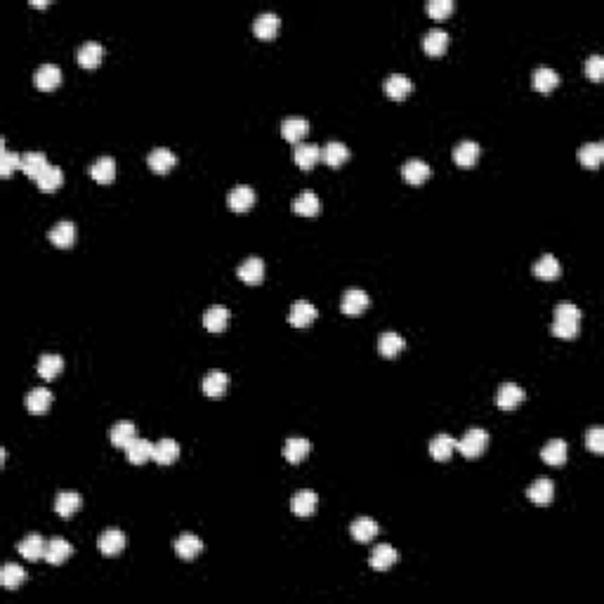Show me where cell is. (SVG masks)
I'll return each instance as SVG.
<instances>
[{
	"mask_svg": "<svg viewBox=\"0 0 604 604\" xmlns=\"http://www.w3.org/2000/svg\"><path fill=\"white\" fill-rule=\"evenodd\" d=\"M309 448H312V444H309V439H302V437H291V439H286L284 444V458L288 463H302L304 458H307Z\"/></svg>",
	"mask_w": 604,
	"mask_h": 604,
	"instance_id": "cell-34",
	"label": "cell"
},
{
	"mask_svg": "<svg viewBox=\"0 0 604 604\" xmlns=\"http://www.w3.org/2000/svg\"><path fill=\"white\" fill-rule=\"evenodd\" d=\"M227 203H229V208L234 210V213H248V210L253 208V203H255L253 187L236 185L234 189L229 191V196H227Z\"/></svg>",
	"mask_w": 604,
	"mask_h": 604,
	"instance_id": "cell-10",
	"label": "cell"
},
{
	"mask_svg": "<svg viewBox=\"0 0 604 604\" xmlns=\"http://www.w3.org/2000/svg\"><path fill=\"white\" fill-rule=\"evenodd\" d=\"M602 158H604V144L600 142H588L579 149V160L585 168H600Z\"/></svg>",
	"mask_w": 604,
	"mask_h": 604,
	"instance_id": "cell-45",
	"label": "cell"
},
{
	"mask_svg": "<svg viewBox=\"0 0 604 604\" xmlns=\"http://www.w3.org/2000/svg\"><path fill=\"white\" fill-rule=\"evenodd\" d=\"M404 347H406V340H404L399 333H390V331H387V333H382L378 337V352L382 354V357H387V359L397 357Z\"/></svg>",
	"mask_w": 604,
	"mask_h": 604,
	"instance_id": "cell-47",
	"label": "cell"
},
{
	"mask_svg": "<svg viewBox=\"0 0 604 604\" xmlns=\"http://www.w3.org/2000/svg\"><path fill=\"white\" fill-rule=\"evenodd\" d=\"M293 158H295V163L300 165L302 170H309L321 160V149L317 147V144H304V142L295 144V149H293Z\"/></svg>",
	"mask_w": 604,
	"mask_h": 604,
	"instance_id": "cell-27",
	"label": "cell"
},
{
	"mask_svg": "<svg viewBox=\"0 0 604 604\" xmlns=\"http://www.w3.org/2000/svg\"><path fill=\"white\" fill-rule=\"evenodd\" d=\"M321 158H324V163L331 165V168H340V165L350 158V149L342 142H329L321 149Z\"/></svg>",
	"mask_w": 604,
	"mask_h": 604,
	"instance_id": "cell-40",
	"label": "cell"
},
{
	"mask_svg": "<svg viewBox=\"0 0 604 604\" xmlns=\"http://www.w3.org/2000/svg\"><path fill=\"white\" fill-rule=\"evenodd\" d=\"M585 446H588L595 456H602L604 453V430L590 428L588 432H585Z\"/></svg>",
	"mask_w": 604,
	"mask_h": 604,
	"instance_id": "cell-51",
	"label": "cell"
},
{
	"mask_svg": "<svg viewBox=\"0 0 604 604\" xmlns=\"http://www.w3.org/2000/svg\"><path fill=\"white\" fill-rule=\"evenodd\" d=\"M81 506H83V498H81L79 491H62V493H57V498H54V512L64 519L74 517V514L81 510Z\"/></svg>",
	"mask_w": 604,
	"mask_h": 604,
	"instance_id": "cell-12",
	"label": "cell"
},
{
	"mask_svg": "<svg viewBox=\"0 0 604 604\" xmlns=\"http://www.w3.org/2000/svg\"><path fill=\"white\" fill-rule=\"evenodd\" d=\"M541 458H543V463L555 465V468H557V465H564V463H567V458H569L567 441H564V439H550L545 446H543Z\"/></svg>",
	"mask_w": 604,
	"mask_h": 604,
	"instance_id": "cell-23",
	"label": "cell"
},
{
	"mask_svg": "<svg viewBox=\"0 0 604 604\" xmlns=\"http://www.w3.org/2000/svg\"><path fill=\"white\" fill-rule=\"evenodd\" d=\"M201 550H203V541L198 539L196 534H182L180 539L175 541V552H177V557L187 559V562L196 559L198 555H201Z\"/></svg>",
	"mask_w": 604,
	"mask_h": 604,
	"instance_id": "cell-17",
	"label": "cell"
},
{
	"mask_svg": "<svg viewBox=\"0 0 604 604\" xmlns=\"http://www.w3.org/2000/svg\"><path fill=\"white\" fill-rule=\"evenodd\" d=\"M231 321V312L222 304H213L203 312V326L210 331V333H222V331L229 326Z\"/></svg>",
	"mask_w": 604,
	"mask_h": 604,
	"instance_id": "cell-8",
	"label": "cell"
},
{
	"mask_svg": "<svg viewBox=\"0 0 604 604\" xmlns=\"http://www.w3.org/2000/svg\"><path fill=\"white\" fill-rule=\"evenodd\" d=\"M48 239L57 248H71L76 241V225L69 222V220H62V222H57L52 229H50Z\"/></svg>",
	"mask_w": 604,
	"mask_h": 604,
	"instance_id": "cell-19",
	"label": "cell"
},
{
	"mask_svg": "<svg viewBox=\"0 0 604 604\" xmlns=\"http://www.w3.org/2000/svg\"><path fill=\"white\" fill-rule=\"evenodd\" d=\"M378 531H380L378 522H373L371 517L354 519L352 526H350V534H352V539L357 543H371L375 536H378Z\"/></svg>",
	"mask_w": 604,
	"mask_h": 604,
	"instance_id": "cell-26",
	"label": "cell"
},
{
	"mask_svg": "<svg viewBox=\"0 0 604 604\" xmlns=\"http://www.w3.org/2000/svg\"><path fill=\"white\" fill-rule=\"evenodd\" d=\"M524 390L517 385V382H503L501 387H498V395H496V404L498 408H503V411H512V408H517L519 404L524 402Z\"/></svg>",
	"mask_w": 604,
	"mask_h": 604,
	"instance_id": "cell-4",
	"label": "cell"
},
{
	"mask_svg": "<svg viewBox=\"0 0 604 604\" xmlns=\"http://www.w3.org/2000/svg\"><path fill=\"white\" fill-rule=\"evenodd\" d=\"M62 83V69L54 64H43L36 69V74H33V85L38 87V90L43 92H50L54 90V87Z\"/></svg>",
	"mask_w": 604,
	"mask_h": 604,
	"instance_id": "cell-6",
	"label": "cell"
},
{
	"mask_svg": "<svg viewBox=\"0 0 604 604\" xmlns=\"http://www.w3.org/2000/svg\"><path fill=\"white\" fill-rule=\"evenodd\" d=\"M526 496H529L531 501L536 503V506H550V503H552V496H555V484H552L550 479L541 477V479H536L534 484L529 486Z\"/></svg>",
	"mask_w": 604,
	"mask_h": 604,
	"instance_id": "cell-28",
	"label": "cell"
},
{
	"mask_svg": "<svg viewBox=\"0 0 604 604\" xmlns=\"http://www.w3.org/2000/svg\"><path fill=\"white\" fill-rule=\"evenodd\" d=\"M229 390V375L222 371H208L203 375V395L208 399H220Z\"/></svg>",
	"mask_w": 604,
	"mask_h": 604,
	"instance_id": "cell-11",
	"label": "cell"
},
{
	"mask_svg": "<svg viewBox=\"0 0 604 604\" xmlns=\"http://www.w3.org/2000/svg\"><path fill=\"white\" fill-rule=\"evenodd\" d=\"M279 24L281 21L274 12H260L253 21V31L260 41H271L276 36V31H279Z\"/></svg>",
	"mask_w": 604,
	"mask_h": 604,
	"instance_id": "cell-16",
	"label": "cell"
},
{
	"mask_svg": "<svg viewBox=\"0 0 604 604\" xmlns=\"http://www.w3.org/2000/svg\"><path fill=\"white\" fill-rule=\"evenodd\" d=\"M79 64L83 66V69H95V66L102 64V57H104V48L102 43L97 41H87L83 43V45L79 48Z\"/></svg>",
	"mask_w": 604,
	"mask_h": 604,
	"instance_id": "cell-22",
	"label": "cell"
},
{
	"mask_svg": "<svg viewBox=\"0 0 604 604\" xmlns=\"http://www.w3.org/2000/svg\"><path fill=\"white\" fill-rule=\"evenodd\" d=\"M402 175H404V180H406L408 185L418 187L430 177V165L425 163L423 158H411V160H406V163L402 165Z\"/></svg>",
	"mask_w": 604,
	"mask_h": 604,
	"instance_id": "cell-21",
	"label": "cell"
},
{
	"mask_svg": "<svg viewBox=\"0 0 604 604\" xmlns=\"http://www.w3.org/2000/svg\"><path fill=\"white\" fill-rule=\"evenodd\" d=\"M71 555H74V548H71V543L64 541V539H52L45 548V562L52 564V567L64 564Z\"/></svg>",
	"mask_w": 604,
	"mask_h": 604,
	"instance_id": "cell-24",
	"label": "cell"
},
{
	"mask_svg": "<svg viewBox=\"0 0 604 604\" xmlns=\"http://www.w3.org/2000/svg\"><path fill=\"white\" fill-rule=\"evenodd\" d=\"M97 548H99V552H102V555H107V557L121 555V552H123V548H125V534L121 529H107L97 539Z\"/></svg>",
	"mask_w": 604,
	"mask_h": 604,
	"instance_id": "cell-7",
	"label": "cell"
},
{
	"mask_svg": "<svg viewBox=\"0 0 604 604\" xmlns=\"http://www.w3.org/2000/svg\"><path fill=\"white\" fill-rule=\"evenodd\" d=\"M317 506H319V496L314 491H307V489L298 491L291 501V510L298 514V517H309V514H314Z\"/></svg>",
	"mask_w": 604,
	"mask_h": 604,
	"instance_id": "cell-25",
	"label": "cell"
},
{
	"mask_svg": "<svg viewBox=\"0 0 604 604\" xmlns=\"http://www.w3.org/2000/svg\"><path fill=\"white\" fill-rule=\"evenodd\" d=\"M413 90V83L406 79V76L402 74H392L385 79V95L390 99H397V102H402V99H406L408 95H411Z\"/></svg>",
	"mask_w": 604,
	"mask_h": 604,
	"instance_id": "cell-20",
	"label": "cell"
},
{
	"mask_svg": "<svg viewBox=\"0 0 604 604\" xmlns=\"http://www.w3.org/2000/svg\"><path fill=\"white\" fill-rule=\"evenodd\" d=\"M147 163L156 175H165L175 168L177 156H175V152H170V149L158 147V149H152V154L147 156Z\"/></svg>",
	"mask_w": 604,
	"mask_h": 604,
	"instance_id": "cell-9",
	"label": "cell"
},
{
	"mask_svg": "<svg viewBox=\"0 0 604 604\" xmlns=\"http://www.w3.org/2000/svg\"><path fill=\"white\" fill-rule=\"evenodd\" d=\"M109 437H112L114 446L125 448L137 437V430H135V425H132L130 420H121V423H116L114 428L109 430Z\"/></svg>",
	"mask_w": 604,
	"mask_h": 604,
	"instance_id": "cell-44",
	"label": "cell"
},
{
	"mask_svg": "<svg viewBox=\"0 0 604 604\" xmlns=\"http://www.w3.org/2000/svg\"><path fill=\"white\" fill-rule=\"evenodd\" d=\"M317 317H319V312L312 302L298 300V302H293L291 312H288V324L295 326V329H307L312 321H317Z\"/></svg>",
	"mask_w": 604,
	"mask_h": 604,
	"instance_id": "cell-3",
	"label": "cell"
},
{
	"mask_svg": "<svg viewBox=\"0 0 604 604\" xmlns=\"http://www.w3.org/2000/svg\"><path fill=\"white\" fill-rule=\"evenodd\" d=\"M489 446V432L481 428H472L458 439L456 451H461L465 458H479Z\"/></svg>",
	"mask_w": 604,
	"mask_h": 604,
	"instance_id": "cell-2",
	"label": "cell"
},
{
	"mask_svg": "<svg viewBox=\"0 0 604 604\" xmlns=\"http://www.w3.org/2000/svg\"><path fill=\"white\" fill-rule=\"evenodd\" d=\"M50 404H52V392H50L48 387H33L29 395H26V408L36 415L45 413Z\"/></svg>",
	"mask_w": 604,
	"mask_h": 604,
	"instance_id": "cell-35",
	"label": "cell"
},
{
	"mask_svg": "<svg viewBox=\"0 0 604 604\" xmlns=\"http://www.w3.org/2000/svg\"><path fill=\"white\" fill-rule=\"evenodd\" d=\"M31 5H33V8H45L48 3H43V0H41V3H38V0H31Z\"/></svg>",
	"mask_w": 604,
	"mask_h": 604,
	"instance_id": "cell-52",
	"label": "cell"
},
{
	"mask_svg": "<svg viewBox=\"0 0 604 604\" xmlns=\"http://www.w3.org/2000/svg\"><path fill=\"white\" fill-rule=\"evenodd\" d=\"M456 444L458 439H453V437L437 435L435 439L430 441V456L435 458V461H448V458L453 456V451H456Z\"/></svg>",
	"mask_w": 604,
	"mask_h": 604,
	"instance_id": "cell-36",
	"label": "cell"
},
{
	"mask_svg": "<svg viewBox=\"0 0 604 604\" xmlns=\"http://www.w3.org/2000/svg\"><path fill=\"white\" fill-rule=\"evenodd\" d=\"M479 158V144L472 140H465L453 149V160H456L461 168H472Z\"/></svg>",
	"mask_w": 604,
	"mask_h": 604,
	"instance_id": "cell-33",
	"label": "cell"
},
{
	"mask_svg": "<svg viewBox=\"0 0 604 604\" xmlns=\"http://www.w3.org/2000/svg\"><path fill=\"white\" fill-rule=\"evenodd\" d=\"M152 458L158 465L175 463L177 458H180V444H177L175 439H168V437H165V439H160V441H156V444H154V456Z\"/></svg>",
	"mask_w": 604,
	"mask_h": 604,
	"instance_id": "cell-32",
	"label": "cell"
},
{
	"mask_svg": "<svg viewBox=\"0 0 604 604\" xmlns=\"http://www.w3.org/2000/svg\"><path fill=\"white\" fill-rule=\"evenodd\" d=\"M90 175H92V180L99 182V185H109V182H114V177H116V160L112 156L97 158L95 163L90 165Z\"/></svg>",
	"mask_w": 604,
	"mask_h": 604,
	"instance_id": "cell-39",
	"label": "cell"
},
{
	"mask_svg": "<svg viewBox=\"0 0 604 604\" xmlns=\"http://www.w3.org/2000/svg\"><path fill=\"white\" fill-rule=\"evenodd\" d=\"M534 274L539 276V279H543V281H552V279H557V276L562 274V267H559L555 255H543V258L536 260Z\"/></svg>",
	"mask_w": 604,
	"mask_h": 604,
	"instance_id": "cell-43",
	"label": "cell"
},
{
	"mask_svg": "<svg viewBox=\"0 0 604 604\" xmlns=\"http://www.w3.org/2000/svg\"><path fill=\"white\" fill-rule=\"evenodd\" d=\"M38 375H41L43 380H54L59 373H62L64 368V359L59 357V354H43L41 359H38Z\"/></svg>",
	"mask_w": 604,
	"mask_h": 604,
	"instance_id": "cell-37",
	"label": "cell"
},
{
	"mask_svg": "<svg viewBox=\"0 0 604 604\" xmlns=\"http://www.w3.org/2000/svg\"><path fill=\"white\" fill-rule=\"evenodd\" d=\"M45 548L48 543L43 541L41 534H31L17 545V550H19V555L24 559H29V562H38L41 557H45Z\"/></svg>",
	"mask_w": 604,
	"mask_h": 604,
	"instance_id": "cell-18",
	"label": "cell"
},
{
	"mask_svg": "<svg viewBox=\"0 0 604 604\" xmlns=\"http://www.w3.org/2000/svg\"><path fill=\"white\" fill-rule=\"evenodd\" d=\"M423 48L430 57H439L448 48V33L444 29H430L423 38Z\"/></svg>",
	"mask_w": 604,
	"mask_h": 604,
	"instance_id": "cell-31",
	"label": "cell"
},
{
	"mask_svg": "<svg viewBox=\"0 0 604 604\" xmlns=\"http://www.w3.org/2000/svg\"><path fill=\"white\" fill-rule=\"evenodd\" d=\"M48 165L50 163H48V158L43 152H29L21 156V173L29 175L31 180H38V177L45 173Z\"/></svg>",
	"mask_w": 604,
	"mask_h": 604,
	"instance_id": "cell-29",
	"label": "cell"
},
{
	"mask_svg": "<svg viewBox=\"0 0 604 604\" xmlns=\"http://www.w3.org/2000/svg\"><path fill=\"white\" fill-rule=\"evenodd\" d=\"M583 74L595 83H600L604 79V57L602 54H590V57L585 59Z\"/></svg>",
	"mask_w": 604,
	"mask_h": 604,
	"instance_id": "cell-49",
	"label": "cell"
},
{
	"mask_svg": "<svg viewBox=\"0 0 604 604\" xmlns=\"http://www.w3.org/2000/svg\"><path fill=\"white\" fill-rule=\"evenodd\" d=\"M236 274H239V279L243 281V284H260V281L264 279V262L260 258H246L243 262L239 264V269H236Z\"/></svg>",
	"mask_w": 604,
	"mask_h": 604,
	"instance_id": "cell-14",
	"label": "cell"
},
{
	"mask_svg": "<svg viewBox=\"0 0 604 604\" xmlns=\"http://www.w3.org/2000/svg\"><path fill=\"white\" fill-rule=\"evenodd\" d=\"M125 456H127V461H130L132 465H142V463H147L149 458L154 456V444H152V441H147V439L135 437V439L125 446Z\"/></svg>",
	"mask_w": 604,
	"mask_h": 604,
	"instance_id": "cell-30",
	"label": "cell"
},
{
	"mask_svg": "<svg viewBox=\"0 0 604 604\" xmlns=\"http://www.w3.org/2000/svg\"><path fill=\"white\" fill-rule=\"evenodd\" d=\"M397 562H399V552L392 545H387V543L375 545L373 552H371V567H373L375 572H387V569H392Z\"/></svg>",
	"mask_w": 604,
	"mask_h": 604,
	"instance_id": "cell-13",
	"label": "cell"
},
{
	"mask_svg": "<svg viewBox=\"0 0 604 604\" xmlns=\"http://www.w3.org/2000/svg\"><path fill=\"white\" fill-rule=\"evenodd\" d=\"M581 329V309L574 302H559L555 307V321H552V335L562 340H572L579 335Z\"/></svg>",
	"mask_w": 604,
	"mask_h": 604,
	"instance_id": "cell-1",
	"label": "cell"
},
{
	"mask_svg": "<svg viewBox=\"0 0 604 604\" xmlns=\"http://www.w3.org/2000/svg\"><path fill=\"white\" fill-rule=\"evenodd\" d=\"M453 8H456L453 0H428V12L432 19H446L453 12Z\"/></svg>",
	"mask_w": 604,
	"mask_h": 604,
	"instance_id": "cell-50",
	"label": "cell"
},
{
	"mask_svg": "<svg viewBox=\"0 0 604 604\" xmlns=\"http://www.w3.org/2000/svg\"><path fill=\"white\" fill-rule=\"evenodd\" d=\"M24 581H26L24 567H19V564H14V562H8L3 567V572H0V583H3L5 590L21 588V585H24Z\"/></svg>",
	"mask_w": 604,
	"mask_h": 604,
	"instance_id": "cell-38",
	"label": "cell"
},
{
	"mask_svg": "<svg viewBox=\"0 0 604 604\" xmlns=\"http://www.w3.org/2000/svg\"><path fill=\"white\" fill-rule=\"evenodd\" d=\"M36 182H38V189H41L43 194H52L64 185V173L59 165H48L45 173L38 177Z\"/></svg>",
	"mask_w": 604,
	"mask_h": 604,
	"instance_id": "cell-41",
	"label": "cell"
},
{
	"mask_svg": "<svg viewBox=\"0 0 604 604\" xmlns=\"http://www.w3.org/2000/svg\"><path fill=\"white\" fill-rule=\"evenodd\" d=\"M534 87L539 92H552L559 85V76L555 69H548V66H539L534 71Z\"/></svg>",
	"mask_w": 604,
	"mask_h": 604,
	"instance_id": "cell-46",
	"label": "cell"
},
{
	"mask_svg": "<svg viewBox=\"0 0 604 604\" xmlns=\"http://www.w3.org/2000/svg\"><path fill=\"white\" fill-rule=\"evenodd\" d=\"M368 302H371L368 293L362 291V288H350V291L342 295L340 309H342V314H347V317H359L362 312H366Z\"/></svg>",
	"mask_w": 604,
	"mask_h": 604,
	"instance_id": "cell-5",
	"label": "cell"
},
{
	"mask_svg": "<svg viewBox=\"0 0 604 604\" xmlns=\"http://www.w3.org/2000/svg\"><path fill=\"white\" fill-rule=\"evenodd\" d=\"M319 210H321V203L314 191H304L293 201V213L302 215V218H314V215H319Z\"/></svg>",
	"mask_w": 604,
	"mask_h": 604,
	"instance_id": "cell-42",
	"label": "cell"
},
{
	"mask_svg": "<svg viewBox=\"0 0 604 604\" xmlns=\"http://www.w3.org/2000/svg\"><path fill=\"white\" fill-rule=\"evenodd\" d=\"M309 132V121L300 118V116H291L281 123V135H284L286 142L300 144L304 140V135Z\"/></svg>",
	"mask_w": 604,
	"mask_h": 604,
	"instance_id": "cell-15",
	"label": "cell"
},
{
	"mask_svg": "<svg viewBox=\"0 0 604 604\" xmlns=\"http://www.w3.org/2000/svg\"><path fill=\"white\" fill-rule=\"evenodd\" d=\"M0 149H3V154H0V175L10 177L14 170H21V156H19V154L8 152V149H5V140H0Z\"/></svg>",
	"mask_w": 604,
	"mask_h": 604,
	"instance_id": "cell-48",
	"label": "cell"
}]
</instances>
